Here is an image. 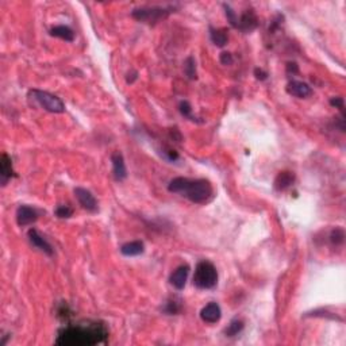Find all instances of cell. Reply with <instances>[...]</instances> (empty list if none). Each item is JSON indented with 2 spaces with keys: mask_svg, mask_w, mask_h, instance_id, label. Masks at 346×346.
<instances>
[{
  "mask_svg": "<svg viewBox=\"0 0 346 346\" xmlns=\"http://www.w3.org/2000/svg\"><path fill=\"white\" fill-rule=\"evenodd\" d=\"M73 215V210L69 206H58L56 208V216L60 219H68Z\"/></svg>",
  "mask_w": 346,
  "mask_h": 346,
  "instance_id": "obj_23",
  "label": "cell"
},
{
  "mask_svg": "<svg viewBox=\"0 0 346 346\" xmlns=\"http://www.w3.org/2000/svg\"><path fill=\"white\" fill-rule=\"evenodd\" d=\"M343 238H345V234H343L342 229H335L331 231L330 241L333 245H341L343 242Z\"/></svg>",
  "mask_w": 346,
  "mask_h": 346,
  "instance_id": "obj_24",
  "label": "cell"
},
{
  "mask_svg": "<svg viewBox=\"0 0 346 346\" xmlns=\"http://www.w3.org/2000/svg\"><path fill=\"white\" fill-rule=\"evenodd\" d=\"M37 219H38V212L30 206H20L16 210V222L20 227L30 226L37 222Z\"/></svg>",
  "mask_w": 346,
  "mask_h": 346,
  "instance_id": "obj_9",
  "label": "cell"
},
{
  "mask_svg": "<svg viewBox=\"0 0 346 346\" xmlns=\"http://www.w3.org/2000/svg\"><path fill=\"white\" fill-rule=\"evenodd\" d=\"M143 251H145V245L142 241H132V242L124 243L120 247V253L126 257H136V256L142 255Z\"/></svg>",
  "mask_w": 346,
  "mask_h": 346,
  "instance_id": "obj_16",
  "label": "cell"
},
{
  "mask_svg": "<svg viewBox=\"0 0 346 346\" xmlns=\"http://www.w3.org/2000/svg\"><path fill=\"white\" fill-rule=\"evenodd\" d=\"M173 10H175L173 7H157V6H153V7H141L136 8L132 12V15L133 18H136L139 22L151 24L157 23L161 19L168 18L173 12Z\"/></svg>",
  "mask_w": 346,
  "mask_h": 346,
  "instance_id": "obj_5",
  "label": "cell"
},
{
  "mask_svg": "<svg viewBox=\"0 0 346 346\" xmlns=\"http://www.w3.org/2000/svg\"><path fill=\"white\" fill-rule=\"evenodd\" d=\"M343 99L342 98H333V99L330 100V104L333 106V107L335 108H339V110H343Z\"/></svg>",
  "mask_w": 346,
  "mask_h": 346,
  "instance_id": "obj_27",
  "label": "cell"
},
{
  "mask_svg": "<svg viewBox=\"0 0 346 346\" xmlns=\"http://www.w3.org/2000/svg\"><path fill=\"white\" fill-rule=\"evenodd\" d=\"M111 163H112V173L115 177L116 181H123L128 177V168L124 164V159L122 153L119 151H114L111 154Z\"/></svg>",
  "mask_w": 346,
  "mask_h": 346,
  "instance_id": "obj_10",
  "label": "cell"
},
{
  "mask_svg": "<svg viewBox=\"0 0 346 346\" xmlns=\"http://www.w3.org/2000/svg\"><path fill=\"white\" fill-rule=\"evenodd\" d=\"M50 36L67 41V42H73V40H75V33H73V30L71 27H68V26H64V24L54 26V27L50 28Z\"/></svg>",
  "mask_w": 346,
  "mask_h": 346,
  "instance_id": "obj_17",
  "label": "cell"
},
{
  "mask_svg": "<svg viewBox=\"0 0 346 346\" xmlns=\"http://www.w3.org/2000/svg\"><path fill=\"white\" fill-rule=\"evenodd\" d=\"M287 92H288L290 95L295 96V98L304 99V98H308V96L312 95V88H311L307 83L294 80V81H290L288 85H287Z\"/></svg>",
  "mask_w": 346,
  "mask_h": 346,
  "instance_id": "obj_12",
  "label": "cell"
},
{
  "mask_svg": "<svg viewBox=\"0 0 346 346\" xmlns=\"http://www.w3.org/2000/svg\"><path fill=\"white\" fill-rule=\"evenodd\" d=\"M180 310H181V302L177 300V299H171L165 303V307H164V311L167 312L168 315H176L179 314Z\"/></svg>",
  "mask_w": 346,
  "mask_h": 346,
  "instance_id": "obj_21",
  "label": "cell"
},
{
  "mask_svg": "<svg viewBox=\"0 0 346 346\" xmlns=\"http://www.w3.org/2000/svg\"><path fill=\"white\" fill-rule=\"evenodd\" d=\"M243 326L245 325L241 319H233L225 329V334H226V337H235L243 330Z\"/></svg>",
  "mask_w": 346,
  "mask_h": 346,
  "instance_id": "obj_19",
  "label": "cell"
},
{
  "mask_svg": "<svg viewBox=\"0 0 346 346\" xmlns=\"http://www.w3.org/2000/svg\"><path fill=\"white\" fill-rule=\"evenodd\" d=\"M255 76H256V79L261 80V81H264V80L268 79V73H267V72L263 71V69H260V68H256L255 69Z\"/></svg>",
  "mask_w": 346,
  "mask_h": 346,
  "instance_id": "obj_28",
  "label": "cell"
},
{
  "mask_svg": "<svg viewBox=\"0 0 346 346\" xmlns=\"http://www.w3.org/2000/svg\"><path fill=\"white\" fill-rule=\"evenodd\" d=\"M257 26H259V19H257V16H256L253 10H247V11L243 12L242 15L238 18L237 28H239L241 32L250 33L253 32Z\"/></svg>",
  "mask_w": 346,
  "mask_h": 346,
  "instance_id": "obj_11",
  "label": "cell"
},
{
  "mask_svg": "<svg viewBox=\"0 0 346 346\" xmlns=\"http://www.w3.org/2000/svg\"><path fill=\"white\" fill-rule=\"evenodd\" d=\"M0 176H2V185H6L14 177L12 161L8 157L7 153H3L2 159H0Z\"/></svg>",
  "mask_w": 346,
  "mask_h": 346,
  "instance_id": "obj_14",
  "label": "cell"
},
{
  "mask_svg": "<svg viewBox=\"0 0 346 346\" xmlns=\"http://www.w3.org/2000/svg\"><path fill=\"white\" fill-rule=\"evenodd\" d=\"M210 38L214 42V45H216L219 48H223L229 41V36H227V32L225 28L210 27Z\"/></svg>",
  "mask_w": 346,
  "mask_h": 346,
  "instance_id": "obj_18",
  "label": "cell"
},
{
  "mask_svg": "<svg viewBox=\"0 0 346 346\" xmlns=\"http://www.w3.org/2000/svg\"><path fill=\"white\" fill-rule=\"evenodd\" d=\"M218 284V272L210 261H200L195 268L194 286L199 290H212Z\"/></svg>",
  "mask_w": 346,
  "mask_h": 346,
  "instance_id": "obj_3",
  "label": "cell"
},
{
  "mask_svg": "<svg viewBox=\"0 0 346 346\" xmlns=\"http://www.w3.org/2000/svg\"><path fill=\"white\" fill-rule=\"evenodd\" d=\"M295 181V175L292 172L284 171L280 172L275 180V190L276 191H286L287 188H290Z\"/></svg>",
  "mask_w": 346,
  "mask_h": 346,
  "instance_id": "obj_15",
  "label": "cell"
},
{
  "mask_svg": "<svg viewBox=\"0 0 346 346\" xmlns=\"http://www.w3.org/2000/svg\"><path fill=\"white\" fill-rule=\"evenodd\" d=\"M180 112H181V115L185 116V118H192V107L191 104L188 103L187 100H183L181 103H180Z\"/></svg>",
  "mask_w": 346,
  "mask_h": 346,
  "instance_id": "obj_25",
  "label": "cell"
},
{
  "mask_svg": "<svg viewBox=\"0 0 346 346\" xmlns=\"http://www.w3.org/2000/svg\"><path fill=\"white\" fill-rule=\"evenodd\" d=\"M28 99L38 104L41 108H44L45 111L53 112V114H61V112L65 111L64 102L58 96L53 95L48 91L30 89L28 91Z\"/></svg>",
  "mask_w": 346,
  "mask_h": 346,
  "instance_id": "obj_4",
  "label": "cell"
},
{
  "mask_svg": "<svg viewBox=\"0 0 346 346\" xmlns=\"http://www.w3.org/2000/svg\"><path fill=\"white\" fill-rule=\"evenodd\" d=\"M223 8H225V14H226L227 16V20L230 22V24L233 27L237 28V24H238V15L235 14L234 10H233L229 4H223Z\"/></svg>",
  "mask_w": 346,
  "mask_h": 346,
  "instance_id": "obj_22",
  "label": "cell"
},
{
  "mask_svg": "<svg viewBox=\"0 0 346 346\" xmlns=\"http://www.w3.org/2000/svg\"><path fill=\"white\" fill-rule=\"evenodd\" d=\"M188 275H190V267L188 265H180L179 268H176L175 271L172 272L169 281L176 290L181 291L187 284Z\"/></svg>",
  "mask_w": 346,
  "mask_h": 346,
  "instance_id": "obj_13",
  "label": "cell"
},
{
  "mask_svg": "<svg viewBox=\"0 0 346 346\" xmlns=\"http://www.w3.org/2000/svg\"><path fill=\"white\" fill-rule=\"evenodd\" d=\"M108 329L100 321H81L61 327L56 338V345L61 346H93L106 343Z\"/></svg>",
  "mask_w": 346,
  "mask_h": 346,
  "instance_id": "obj_1",
  "label": "cell"
},
{
  "mask_svg": "<svg viewBox=\"0 0 346 346\" xmlns=\"http://www.w3.org/2000/svg\"><path fill=\"white\" fill-rule=\"evenodd\" d=\"M75 195L76 199L79 200L80 206L84 210L89 211V212H96L98 211V202H96L95 196L92 195V192H89L85 188L77 187L75 188Z\"/></svg>",
  "mask_w": 346,
  "mask_h": 346,
  "instance_id": "obj_6",
  "label": "cell"
},
{
  "mask_svg": "<svg viewBox=\"0 0 346 346\" xmlns=\"http://www.w3.org/2000/svg\"><path fill=\"white\" fill-rule=\"evenodd\" d=\"M200 318H202L203 322L210 323V325L219 322L221 318H222V310H221V306H219L218 303H215V302L208 303V304H206V306L202 308V311H200Z\"/></svg>",
  "mask_w": 346,
  "mask_h": 346,
  "instance_id": "obj_7",
  "label": "cell"
},
{
  "mask_svg": "<svg viewBox=\"0 0 346 346\" xmlns=\"http://www.w3.org/2000/svg\"><path fill=\"white\" fill-rule=\"evenodd\" d=\"M184 73L190 80H195L198 77L196 75V62L194 57H188L184 62Z\"/></svg>",
  "mask_w": 346,
  "mask_h": 346,
  "instance_id": "obj_20",
  "label": "cell"
},
{
  "mask_svg": "<svg viewBox=\"0 0 346 346\" xmlns=\"http://www.w3.org/2000/svg\"><path fill=\"white\" fill-rule=\"evenodd\" d=\"M219 60H221V62H222L223 65H231L233 62H234L233 54L227 52H223L222 54H221V57H219Z\"/></svg>",
  "mask_w": 346,
  "mask_h": 346,
  "instance_id": "obj_26",
  "label": "cell"
},
{
  "mask_svg": "<svg viewBox=\"0 0 346 346\" xmlns=\"http://www.w3.org/2000/svg\"><path fill=\"white\" fill-rule=\"evenodd\" d=\"M168 191L180 194L195 204H207L214 199V188L206 179L175 177L168 184Z\"/></svg>",
  "mask_w": 346,
  "mask_h": 346,
  "instance_id": "obj_2",
  "label": "cell"
},
{
  "mask_svg": "<svg viewBox=\"0 0 346 346\" xmlns=\"http://www.w3.org/2000/svg\"><path fill=\"white\" fill-rule=\"evenodd\" d=\"M28 241L32 243L33 246L37 247L38 250H41L42 253L48 256H53V247L52 245L46 241V239L40 234V231L36 230V229H30L27 233Z\"/></svg>",
  "mask_w": 346,
  "mask_h": 346,
  "instance_id": "obj_8",
  "label": "cell"
}]
</instances>
